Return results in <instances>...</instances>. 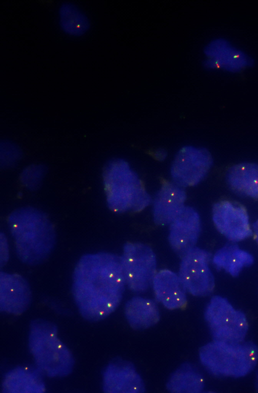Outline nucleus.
<instances>
[{"label": "nucleus", "mask_w": 258, "mask_h": 393, "mask_svg": "<svg viewBox=\"0 0 258 393\" xmlns=\"http://www.w3.org/2000/svg\"><path fill=\"white\" fill-rule=\"evenodd\" d=\"M125 285L121 257L107 252L88 254L75 269L73 295L82 316L98 321L117 308Z\"/></svg>", "instance_id": "f257e3e1"}, {"label": "nucleus", "mask_w": 258, "mask_h": 393, "mask_svg": "<svg viewBox=\"0 0 258 393\" xmlns=\"http://www.w3.org/2000/svg\"><path fill=\"white\" fill-rule=\"evenodd\" d=\"M8 224L17 254L24 263L37 264L49 253L54 240L53 226L47 217L32 208L12 212Z\"/></svg>", "instance_id": "f03ea898"}, {"label": "nucleus", "mask_w": 258, "mask_h": 393, "mask_svg": "<svg viewBox=\"0 0 258 393\" xmlns=\"http://www.w3.org/2000/svg\"><path fill=\"white\" fill-rule=\"evenodd\" d=\"M107 205L118 213H139L151 202L143 181L122 160H113L105 166L103 173Z\"/></svg>", "instance_id": "7ed1b4c3"}, {"label": "nucleus", "mask_w": 258, "mask_h": 393, "mask_svg": "<svg viewBox=\"0 0 258 393\" xmlns=\"http://www.w3.org/2000/svg\"><path fill=\"white\" fill-rule=\"evenodd\" d=\"M29 347L39 371L49 377L65 376L73 369L70 350L58 337L56 326L43 320L30 325Z\"/></svg>", "instance_id": "20e7f679"}, {"label": "nucleus", "mask_w": 258, "mask_h": 393, "mask_svg": "<svg viewBox=\"0 0 258 393\" xmlns=\"http://www.w3.org/2000/svg\"><path fill=\"white\" fill-rule=\"evenodd\" d=\"M202 364L212 374L239 377L249 373L258 360V348L251 342L214 340L199 350Z\"/></svg>", "instance_id": "39448f33"}, {"label": "nucleus", "mask_w": 258, "mask_h": 393, "mask_svg": "<svg viewBox=\"0 0 258 393\" xmlns=\"http://www.w3.org/2000/svg\"><path fill=\"white\" fill-rule=\"evenodd\" d=\"M205 317L214 340L243 342L248 329L246 317L225 298L213 296L207 306Z\"/></svg>", "instance_id": "423d86ee"}, {"label": "nucleus", "mask_w": 258, "mask_h": 393, "mask_svg": "<svg viewBox=\"0 0 258 393\" xmlns=\"http://www.w3.org/2000/svg\"><path fill=\"white\" fill-rule=\"evenodd\" d=\"M121 257L126 285L130 289L135 292L147 290L157 272L152 249L142 243L127 242Z\"/></svg>", "instance_id": "0eeeda50"}, {"label": "nucleus", "mask_w": 258, "mask_h": 393, "mask_svg": "<svg viewBox=\"0 0 258 393\" xmlns=\"http://www.w3.org/2000/svg\"><path fill=\"white\" fill-rule=\"evenodd\" d=\"M210 254L195 247L181 258L178 275L186 292L194 296L210 294L215 287L210 270Z\"/></svg>", "instance_id": "6e6552de"}, {"label": "nucleus", "mask_w": 258, "mask_h": 393, "mask_svg": "<svg viewBox=\"0 0 258 393\" xmlns=\"http://www.w3.org/2000/svg\"><path fill=\"white\" fill-rule=\"evenodd\" d=\"M212 163V157L208 150L183 147L179 151L171 165L173 182L182 187L194 186L204 177Z\"/></svg>", "instance_id": "1a4fd4ad"}, {"label": "nucleus", "mask_w": 258, "mask_h": 393, "mask_svg": "<svg viewBox=\"0 0 258 393\" xmlns=\"http://www.w3.org/2000/svg\"><path fill=\"white\" fill-rule=\"evenodd\" d=\"M212 219L216 229L232 241H240L252 235L245 207L234 201L222 200L213 206Z\"/></svg>", "instance_id": "9d476101"}, {"label": "nucleus", "mask_w": 258, "mask_h": 393, "mask_svg": "<svg viewBox=\"0 0 258 393\" xmlns=\"http://www.w3.org/2000/svg\"><path fill=\"white\" fill-rule=\"evenodd\" d=\"M201 230L198 213L185 206L169 224L168 241L172 249L182 258L196 247Z\"/></svg>", "instance_id": "9b49d317"}, {"label": "nucleus", "mask_w": 258, "mask_h": 393, "mask_svg": "<svg viewBox=\"0 0 258 393\" xmlns=\"http://www.w3.org/2000/svg\"><path fill=\"white\" fill-rule=\"evenodd\" d=\"M186 193L183 187L173 182L161 179V187L153 202V218L158 226H166L184 208Z\"/></svg>", "instance_id": "f8f14e48"}, {"label": "nucleus", "mask_w": 258, "mask_h": 393, "mask_svg": "<svg viewBox=\"0 0 258 393\" xmlns=\"http://www.w3.org/2000/svg\"><path fill=\"white\" fill-rule=\"evenodd\" d=\"M103 389L109 393H139L145 390L143 381L130 362L117 360L110 363L103 375Z\"/></svg>", "instance_id": "ddd939ff"}, {"label": "nucleus", "mask_w": 258, "mask_h": 393, "mask_svg": "<svg viewBox=\"0 0 258 393\" xmlns=\"http://www.w3.org/2000/svg\"><path fill=\"white\" fill-rule=\"evenodd\" d=\"M0 297L2 311L20 315L29 305L31 292L27 282L20 275L1 272Z\"/></svg>", "instance_id": "4468645a"}, {"label": "nucleus", "mask_w": 258, "mask_h": 393, "mask_svg": "<svg viewBox=\"0 0 258 393\" xmlns=\"http://www.w3.org/2000/svg\"><path fill=\"white\" fill-rule=\"evenodd\" d=\"M152 286L156 299L167 309L186 308V291L178 274L168 269L157 271Z\"/></svg>", "instance_id": "2eb2a0df"}, {"label": "nucleus", "mask_w": 258, "mask_h": 393, "mask_svg": "<svg viewBox=\"0 0 258 393\" xmlns=\"http://www.w3.org/2000/svg\"><path fill=\"white\" fill-rule=\"evenodd\" d=\"M208 58L205 65L210 68H221L230 71H239L251 63L250 59L241 51L223 40H216L206 48Z\"/></svg>", "instance_id": "dca6fc26"}, {"label": "nucleus", "mask_w": 258, "mask_h": 393, "mask_svg": "<svg viewBox=\"0 0 258 393\" xmlns=\"http://www.w3.org/2000/svg\"><path fill=\"white\" fill-rule=\"evenodd\" d=\"M124 314L126 320L134 330L149 328L160 319V312L157 304L152 300L136 297L125 305Z\"/></svg>", "instance_id": "f3484780"}, {"label": "nucleus", "mask_w": 258, "mask_h": 393, "mask_svg": "<svg viewBox=\"0 0 258 393\" xmlns=\"http://www.w3.org/2000/svg\"><path fill=\"white\" fill-rule=\"evenodd\" d=\"M2 390L5 392H43L45 386L41 376L36 370L20 367L9 372L5 377Z\"/></svg>", "instance_id": "a211bd4d"}, {"label": "nucleus", "mask_w": 258, "mask_h": 393, "mask_svg": "<svg viewBox=\"0 0 258 393\" xmlns=\"http://www.w3.org/2000/svg\"><path fill=\"white\" fill-rule=\"evenodd\" d=\"M227 179L234 190L258 201V164L233 165L228 171Z\"/></svg>", "instance_id": "6ab92c4d"}, {"label": "nucleus", "mask_w": 258, "mask_h": 393, "mask_svg": "<svg viewBox=\"0 0 258 393\" xmlns=\"http://www.w3.org/2000/svg\"><path fill=\"white\" fill-rule=\"evenodd\" d=\"M253 261V256L235 244H228L215 254L213 262L219 270L223 269L233 277L239 275L242 269Z\"/></svg>", "instance_id": "aec40b11"}, {"label": "nucleus", "mask_w": 258, "mask_h": 393, "mask_svg": "<svg viewBox=\"0 0 258 393\" xmlns=\"http://www.w3.org/2000/svg\"><path fill=\"white\" fill-rule=\"evenodd\" d=\"M204 379L193 366L184 364L171 375L166 388L171 392L197 393L204 388Z\"/></svg>", "instance_id": "412c9836"}, {"label": "nucleus", "mask_w": 258, "mask_h": 393, "mask_svg": "<svg viewBox=\"0 0 258 393\" xmlns=\"http://www.w3.org/2000/svg\"><path fill=\"white\" fill-rule=\"evenodd\" d=\"M59 14L61 28L70 35L81 36L90 28L88 18L73 4L62 3L59 8Z\"/></svg>", "instance_id": "4be33fe9"}, {"label": "nucleus", "mask_w": 258, "mask_h": 393, "mask_svg": "<svg viewBox=\"0 0 258 393\" xmlns=\"http://www.w3.org/2000/svg\"><path fill=\"white\" fill-rule=\"evenodd\" d=\"M151 154L155 158H156L158 160H160V159H164L166 156L165 153L160 150L153 151Z\"/></svg>", "instance_id": "5701e85b"}, {"label": "nucleus", "mask_w": 258, "mask_h": 393, "mask_svg": "<svg viewBox=\"0 0 258 393\" xmlns=\"http://www.w3.org/2000/svg\"><path fill=\"white\" fill-rule=\"evenodd\" d=\"M252 230L254 239L258 245V220L253 224Z\"/></svg>", "instance_id": "b1692460"}]
</instances>
